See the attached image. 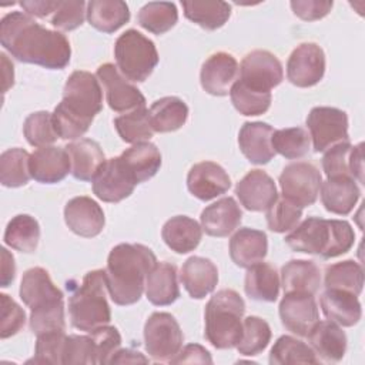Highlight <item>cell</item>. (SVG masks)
I'll use <instances>...</instances> for the list:
<instances>
[{
    "mask_svg": "<svg viewBox=\"0 0 365 365\" xmlns=\"http://www.w3.org/2000/svg\"><path fill=\"white\" fill-rule=\"evenodd\" d=\"M0 43L19 61L61 70L70 63L67 37L38 24L23 11H11L0 21Z\"/></svg>",
    "mask_w": 365,
    "mask_h": 365,
    "instance_id": "6da1fadb",
    "label": "cell"
},
{
    "mask_svg": "<svg viewBox=\"0 0 365 365\" xmlns=\"http://www.w3.org/2000/svg\"><path fill=\"white\" fill-rule=\"evenodd\" d=\"M101 108L103 90L97 76L84 70L73 71L64 84L63 100L53 111L58 138L77 140L83 137Z\"/></svg>",
    "mask_w": 365,
    "mask_h": 365,
    "instance_id": "7a4b0ae2",
    "label": "cell"
},
{
    "mask_svg": "<svg viewBox=\"0 0 365 365\" xmlns=\"http://www.w3.org/2000/svg\"><path fill=\"white\" fill-rule=\"evenodd\" d=\"M157 258L143 244H118L107 258L106 285L110 298L117 305H131L140 301L145 279Z\"/></svg>",
    "mask_w": 365,
    "mask_h": 365,
    "instance_id": "3957f363",
    "label": "cell"
},
{
    "mask_svg": "<svg viewBox=\"0 0 365 365\" xmlns=\"http://www.w3.org/2000/svg\"><path fill=\"white\" fill-rule=\"evenodd\" d=\"M21 301L31 309L30 329L36 334L66 331L63 292L53 284L48 272L34 267L23 274L20 289Z\"/></svg>",
    "mask_w": 365,
    "mask_h": 365,
    "instance_id": "277c9868",
    "label": "cell"
},
{
    "mask_svg": "<svg viewBox=\"0 0 365 365\" xmlns=\"http://www.w3.org/2000/svg\"><path fill=\"white\" fill-rule=\"evenodd\" d=\"M355 234L348 221L308 217L285 235L288 247L297 252L319 255L324 259L348 252Z\"/></svg>",
    "mask_w": 365,
    "mask_h": 365,
    "instance_id": "5b68a950",
    "label": "cell"
},
{
    "mask_svg": "<svg viewBox=\"0 0 365 365\" xmlns=\"http://www.w3.org/2000/svg\"><path fill=\"white\" fill-rule=\"evenodd\" d=\"M245 302L234 289L217 291L205 305L204 319L207 341L217 349L235 348L242 338Z\"/></svg>",
    "mask_w": 365,
    "mask_h": 365,
    "instance_id": "8992f818",
    "label": "cell"
},
{
    "mask_svg": "<svg viewBox=\"0 0 365 365\" xmlns=\"http://www.w3.org/2000/svg\"><path fill=\"white\" fill-rule=\"evenodd\" d=\"M106 291L104 269H94L84 275L81 285L68 299V314L74 328L90 332L111 321Z\"/></svg>",
    "mask_w": 365,
    "mask_h": 365,
    "instance_id": "52a82bcc",
    "label": "cell"
},
{
    "mask_svg": "<svg viewBox=\"0 0 365 365\" xmlns=\"http://www.w3.org/2000/svg\"><path fill=\"white\" fill-rule=\"evenodd\" d=\"M114 57L120 73L134 83L145 81L158 64L155 44L134 29L124 31L115 40Z\"/></svg>",
    "mask_w": 365,
    "mask_h": 365,
    "instance_id": "ba28073f",
    "label": "cell"
},
{
    "mask_svg": "<svg viewBox=\"0 0 365 365\" xmlns=\"http://www.w3.org/2000/svg\"><path fill=\"white\" fill-rule=\"evenodd\" d=\"M182 331L171 314L154 312L145 321L144 344L155 362H170L182 348Z\"/></svg>",
    "mask_w": 365,
    "mask_h": 365,
    "instance_id": "9c48e42d",
    "label": "cell"
},
{
    "mask_svg": "<svg viewBox=\"0 0 365 365\" xmlns=\"http://www.w3.org/2000/svg\"><path fill=\"white\" fill-rule=\"evenodd\" d=\"M322 175L319 170L308 161H297L284 167L279 175L282 195L304 208L312 205L321 190Z\"/></svg>",
    "mask_w": 365,
    "mask_h": 365,
    "instance_id": "30bf717a",
    "label": "cell"
},
{
    "mask_svg": "<svg viewBox=\"0 0 365 365\" xmlns=\"http://www.w3.org/2000/svg\"><path fill=\"white\" fill-rule=\"evenodd\" d=\"M307 125L317 153L327 151L338 143L349 141L348 115L339 108L314 107L307 117Z\"/></svg>",
    "mask_w": 365,
    "mask_h": 365,
    "instance_id": "8fae6325",
    "label": "cell"
},
{
    "mask_svg": "<svg viewBox=\"0 0 365 365\" xmlns=\"http://www.w3.org/2000/svg\"><path fill=\"white\" fill-rule=\"evenodd\" d=\"M98 81L103 84L107 103L111 110L117 113H128L145 106V97L131 84L111 63H104L96 73Z\"/></svg>",
    "mask_w": 365,
    "mask_h": 365,
    "instance_id": "7c38bea8",
    "label": "cell"
},
{
    "mask_svg": "<svg viewBox=\"0 0 365 365\" xmlns=\"http://www.w3.org/2000/svg\"><path fill=\"white\" fill-rule=\"evenodd\" d=\"M93 192L104 202H120L130 197L137 185L120 157L106 160L93 178Z\"/></svg>",
    "mask_w": 365,
    "mask_h": 365,
    "instance_id": "4fadbf2b",
    "label": "cell"
},
{
    "mask_svg": "<svg viewBox=\"0 0 365 365\" xmlns=\"http://www.w3.org/2000/svg\"><path fill=\"white\" fill-rule=\"evenodd\" d=\"M284 78L281 61L267 50L248 53L240 66V77L244 84L259 91H269Z\"/></svg>",
    "mask_w": 365,
    "mask_h": 365,
    "instance_id": "5bb4252c",
    "label": "cell"
},
{
    "mask_svg": "<svg viewBox=\"0 0 365 365\" xmlns=\"http://www.w3.org/2000/svg\"><path fill=\"white\" fill-rule=\"evenodd\" d=\"M325 73V53L315 43L297 46L287 61V77L297 87L307 88L318 84Z\"/></svg>",
    "mask_w": 365,
    "mask_h": 365,
    "instance_id": "9a60e30c",
    "label": "cell"
},
{
    "mask_svg": "<svg viewBox=\"0 0 365 365\" xmlns=\"http://www.w3.org/2000/svg\"><path fill=\"white\" fill-rule=\"evenodd\" d=\"M279 318L289 332L298 336H307L319 321L314 295L307 292H285L279 302Z\"/></svg>",
    "mask_w": 365,
    "mask_h": 365,
    "instance_id": "2e32d148",
    "label": "cell"
},
{
    "mask_svg": "<svg viewBox=\"0 0 365 365\" xmlns=\"http://www.w3.org/2000/svg\"><path fill=\"white\" fill-rule=\"evenodd\" d=\"M240 66L235 57L225 51H218L210 56L200 73L201 87L211 96H227L232 84L238 80Z\"/></svg>",
    "mask_w": 365,
    "mask_h": 365,
    "instance_id": "e0dca14e",
    "label": "cell"
},
{
    "mask_svg": "<svg viewBox=\"0 0 365 365\" xmlns=\"http://www.w3.org/2000/svg\"><path fill=\"white\" fill-rule=\"evenodd\" d=\"M187 187L195 198L210 201L230 190L231 178L220 164L214 161H201L190 168Z\"/></svg>",
    "mask_w": 365,
    "mask_h": 365,
    "instance_id": "ac0fdd59",
    "label": "cell"
},
{
    "mask_svg": "<svg viewBox=\"0 0 365 365\" xmlns=\"http://www.w3.org/2000/svg\"><path fill=\"white\" fill-rule=\"evenodd\" d=\"M64 221L77 235L84 238L97 237L106 224L103 208L90 197L71 198L64 207Z\"/></svg>",
    "mask_w": 365,
    "mask_h": 365,
    "instance_id": "d6986e66",
    "label": "cell"
},
{
    "mask_svg": "<svg viewBox=\"0 0 365 365\" xmlns=\"http://www.w3.org/2000/svg\"><path fill=\"white\" fill-rule=\"evenodd\" d=\"M235 194L248 211H267L277 200V185L274 180L262 170H251L247 173L235 187Z\"/></svg>",
    "mask_w": 365,
    "mask_h": 365,
    "instance_id": "ffe728a7",
    "label": "cell"
},
{
    "mask_svg": "<svg viewBox=\"0 0 365 365\" xmlns=\"http://www.w3.org/2000/svg\"><path fill=\"white\" fill-rule=\"evenodd\" d=\"M364 144L352 145L349 141L328 148L322 157V168L328 178L351 177L364 184Z\"/></svg>",
    "mask_w": 365,
    "mask_h": 365,
    "instance_id": "44dd1931",
    "label": "cell"
},
{
    "mask_svg": "<svg viewBox=\"0 0 365 365\" xmlns=\"http://www.w3.org/2000/svg\"><path fill=\"white\" fill-rule=\"evenodd\" d=\"M31 178L41 184H56L71 173V161L64 147H40L30 154Z\"/></svg>",
    "mask_w": 365,
    "mask_h": 365,
    "instance_id": "7402d4cb",
    "label": "cell"
},
{
    "mask_svg": "<svg viewBox=\"0 0 365 365\" xmlns=\"http://www.w3.org/2000/svg\"><path fill=\"white\" fill-rule=\"evenodd\" d=\"M272 125L262 121H247L240 130L238 145L241 153L252 164H267L269 163L275 151L272 148Z\"/></svg>",
    "mask_w": 365,
    "mask_h": 365,
    "instance_id": "603a6c76",
    "label": "cell"
},
{
    "mask_svg": "<svg viewBox=\"0 0 365 365\" xmlns=\"http://www.w3.org/2000/svg\"><path fill=\"white\" fill-rule=\"evenodd\" d=\"M242 220V211L232 197H224L201 212V228L211 237H228Z\"/></svg>",
    "mask_w": 365,
    "mask_h": 365,
    "instance_id": "cb8c5ba5",
    "label": "cell"
},
{
    "mask_svg": "<svg viewBox=\"0 0 365 365\" xmlns=\"http://www.w3.org/2000/svg\"><path fill=\"white\" fill-rule=\"evenodd\" d=\"M180 279L191 298L202 299L215 289L218 269L208 258L190 257L181 267Z\"/></svg>",
    "mask_w": 365,
    "mask_h": 365,
    "instance_id": "d4e9b609",
    "label": "cell"
},
{
    "mask_svg": "<svg viewBox=\"0 0 365 365\" xmlns=\"http://www.w3.org/2000/svg\"><path fill=\"white\" fill-rule=\"evenodd\" d=\"M308 342L314 352L325 362H339L346 351V335L332 321H318L308 332Z\"/></svg>",
    "mask_w": 365,
    "mask_h": 365,
    "instance_id": "484cf974",
    "label": "cell"
},
{
    "mask_svg": "<svg viewBox=\"0 0 365 365\" xmlns=\"http://www.w3.org/2000/svg\"><path fill=\"white\" fill-rule=\"evenodd\" d=\"M268 251V238L264 231L240 228L230 240V257L241 268L261 262Z\"/></svg>",
    "mask_w": 365,
    "mask_h": 365,
    "instance_id": "4316f807",
    "label": "cell"
},
{
    "mask_svg": "<svg viewBox=\"0 0 365 365\" xmlns=\"http://www.w3.org/2000/svg\"><path fill=\"white\" fill-rule=\"evenodd\" d=\"M145 297L157 307H165L178 299L180 288L174 264L167 261L155 262L145 279Z\"/></svg>",
    "mask_w": 365,
    "mask_h": 365,
    "instance_id": "83f0119b",
    "label": "cell"
},
{
    "mask_svg": "<svg viewBox=\"0 0 365 365\" xmlns=\"http://www.w3.org/2000/svg\"><path fill=\"white\" fill-rule=\"evenodd\" d=\"M319 192L325 210L336 215L349 214L361 197V190L351 177H331L321 184Z\"/></svg>",
    "mask_w": 365,
    "mask_h": 365,
    "instance_id": "f1b7e54d",
    "label": "cell"
},
{
    "mask_svg": "<svg viewBox=\"0 0 365 365\" xmlns=\"http://www.w3.org/2000/svg\"><path fill=\"white\" fill-rule=\"evenodd\" d=\"M319 304L324 315L339 327H354L362 317L358 297L346 291L325 288Z\"/></svg>",
    "mask_w": 365,
    "mask_h": 365,
    "instance_id": "f546056e",
    "label": "cell"
},
{
    "mask_svg": "<svg viewBox=\"0 0 365 365\" xmlns=\"http://www.w3.org/2000/svg\"><path fill=\"white\" fill-rule=\"evenodd\" d=\"M70 155L71 174L80 181H93L101 164L106 161L100 144L90 138L73 141L64 147Z\"/></svg>",
    "mask_w": 365,
    "mask_h": 365,
    "instance_id": "4dcf8cb0",
    "label": "cell"
},
{
    "mask_svg": "<svg viewBox=\"0 0 365 365\" xmlns=\"http://www.w3.org/2000/svg\"><path fill=\"white\" fill-rule=\"evenodd\" d=\"M120 158L137 184L153 178L161 167V153L150 141L133 144Z\"/></svg>",
    "mask_w": 365,
    "mask_h": 365,
    "instance_id": "1f68e13d",
    "label": "cell"
},
{
    "mask_svg": "<svg viewBox=\"0 0 365 365\" xmlns=\"http://www.w3.org/2000/svg\"><path fill=\"white\" fill-rule=\"evenodd\" d=\"M161 237L168 248L177 254H187L198 247L202 228L195 220L187 215H175L163 225Z\"/></svg>",
    "mask_w": 365,
    "mask_h": 365,
    "instance_id": "d6a6232c",
    "label": "cell"
},
{
    "mask_svg": "<svg viewBox=\"0 0 365 365\" xmlns=\"http://www.w3.org/2000/svg\"><path fill=\"white\" fill-rule=\"evenodd\" d=\"M281 285L285 292L315 294L321 285V271L314 261L291 259L281 268Z\"/></svg>",
    "mask_w": 365,
    "mask_h": 365,
    "instance_id": "836d02e7",
    "label": "cell"
},
{
    "mask_svg": "<svg viewBox=\"0 0 365 365\" xmlns=\"http://www.w3.org/2000/svg\"><path fill=\"white\" fill-rule=\"evenodd\" d=\"M87 20L98 31L114 33L130 20V10L121 0H91L87 3Z\"/></svg>",
    "mask_w": 365,
    "mask_h": 365,
    "instance_id": "e575fe53",
    "label": "cell"
},
{
    "mask_svg": "<svg viewBox=\"0 0 365 365\" xmlns=\"http://www.w3.org/2000/svg\"><path fill=\"white\" fill-rule=\"evenodd\" d=\"M279 285V277L272 265L261 261L247 268L244 289L251 299L274 302L278 298Z\"/></svg>",
    "mask_w": 365,
    "mask_h": 365,
    "instance_id": "d590c367",
    "label": "cell"
},
{
    "mask_svg": "<svg viewBox=\"0 0 365 365\" xmlns=\"http://www.w3.org/2000/svg\"><path fill=\"white\" fill-rule=\"evenodd\" d=\"M150 123L157 133H171L181 128L188 118L187 104L175 97L167 96L155 100L148 110Z\"/></svg>",
    "mask_w": 365,
    "mask_h": 365,
    "instance_id": "8d00e7d4",
    "label": "cell"
},
{
    "mask_svg": "<svg viewBox=\"0 0 365 365\" xmlns=\"http://www.w3.org/2000/svg\"><path fill=\"white\" fill-rule=\"evenodd\" d=\"M181 6L184 16L205 30L222 27L231 16V6L221 0H185Z\"/></svg>",
    "mask_w": 365,
    "mask_h": 365,
    "instance_id": "74e56055",
    "label": "cell"
},
{
    "mask_svg": "<svg viewBox=\"0 0 365 365\" xmlns=\"http://www.w3.org/2000/svg\"><path fill=\"white\" fill-rule=\"evenodd\" d=\"M40 240V225L37 220L29 214L13 217L4 231V242L10 248L31 254L37 250Z\"/></svg>",
    "mask_w": 365,
    "mask_h": 365,
    "instance_id": "f35d334b",
    "label": "cell"
},
{
    "mask_svg": "<svg viewBox=\"0 0 365 365\" xmlns=\"http://www.w3.org/2000/svg\"><path fill=\"white\" fill-rule=\"evenodd\" d=\"M325 288L341 289L359 295L364 288V269L362 265L354 259H345L325 269Z\"/></svg>",
    "mask_w": 365,
    "mask_h": 365,
    "instance_id": "ab89813d",
    "label": "cell"
},
{
    "mask_svg": "<svg viewBox=\"0 0 365 365\" xmlns=\"http://www.w3.org/2000/svg\"><path fill=\"white\" fill-rule=\"evenodd\" d=\"M31 178L30 154L23 148H9L0 155V182L9 188L26 185Z\"/></svg>",
    "mask_w": 365,
    "mask_h": 365,
    "instance_id": "60d3db41",
    "label": "cell"
},
{
    "mask_svg": "<svg viewBox=\"0 0 365 365\" xmlns=\"http://www.w3.org/2000/svg\"><path fill=\"white\" fill-rule=\"evenodd\" d=\"M319 359L314 349L291 335L279 336L269 352L271 365H288V364H318Z\"/></svg>",
    "mask_w": 365,
    "mask_h": 365,
    "instance_id": "b9f144b4",
    "label": "cell"
},
{
    "mask_svg": "<svg viewBox=\"0 0 365 365\" xmlns=\"http://www.w3.org/2000/svg\"><path fill=\"white\" fill-rule=\"evenodd\" d=\"M178 20V11L171 1H150L138 11V24L153 34H164Z\"/></svg>",
    "mask_w": 365,
    "mask_h": 365,
    "instance_id": "7bdbcfd3",
    "label": "cell"
},
{
    "mask_svg": "<svg viewBox=\"0 0 365 365\" xmlns=\"http://www.w3.org/2000/svg\"><path fill=\"white\" fill-rule=\"evenodd\" d=\"M114 125L121 140L128 144L148 141L154 134L145 106L115 117Z\"/></svg>",
    "mask_w": 365,
    "mask_h": 365,
    "instance_id": "ee69618b",
    "label": "cell"
},
{
    "mask_svg": "<svg viewBox=\"0 0 365 365\" xmlns=\"http://www.w3.org/2000/svg\"><path fill=\"white\" fill-rule=\"evenodd\" d=\"M231 103L242 115H261L268 111L272 96L269 91H259L237 80L230 90Z\"/></svg>",
    "mask_w": 365,
    "mask_h": 365,
    "instance_id": "f6af8a7d",
    "label": "cell"
},
{
    "mask_svg": "<svg viewBox=\"0 0 365 365\" xmlns=\"http://www.w3.org/2000/svg\"><path fill=\"white\" fill-rule=\"evenodd\" d=\"M272 148L288 160H297L309 153L311 137L302 127L275 130L272 134Z\"/></svg>",
    "mask_w": 365,
    "mask_h": 365,
    "instance_id": "bcb514c9",
    "label": "cell"
},
{
    "mask_svg": "<svg viewBox=\"0 0 365 365\" xmlns=\"http://www.w3.org/2000/svg\"><path fill=\"white\" fill-rule=\"evenodd\" d=\"M271 341V328L259 317L250 315L242 321V338L235 346L241 355L254 356L261 354Z\"/></svg>",
    "mask_w": 365,
    "mask_h": 365,
    "instance_id": "7dc6e473",
    "label": "cell"
},
{
    "mask_svg": "<svg viewBox=\"0 0 365 365\" xmlns=\"http://www.w3.org/2000/svg\"><path fill=\"white\" fill-rule=\"evenodd\" d=\"M23 134L27 143L33 147L51 145L57 138V131L53 123V114L48 111L31 113L23 124Z\"/></svg>",
    "mask_w": 365,
    "mask_h": 365,
    "instance_id": "c3c4849f",
    "label": "cell"
},
{
    "mask_svg": "<svg viewBox=\"0 0 365 365\" xmlns=\"http://www.w3.org/2000/svg\"><path fill=\"white\" fill-rule=\"evenodd\" d=\"M301 217L302 208L284 195L277 197V200L267 210V224L274 232H288L294 230Z\"/></svg>",
    "mask_w": 365,
    "mask_h": 365,
    "instance_id": "681fc988",
    "label": "cell"
},
{
    "mask_svg": "<svg viewBox=\"0 0 365 365\" xmlns=\"http://www.w3.org/2000/svg\"><path fill=\"white\" fill-rule=\"evenodd\" d=\"M64 331H50L37 335L34 356L29 362L34 364H64V345H66Z\"/></svg>",
    "mask_w": 365,
    "mask_h": 365,
    "instance_id": "f907efd6",
    "label": "cell"
},
{
    "mask_svg": "<svg viewBox=\"0 0 365 365\" xmlns=\"http://www.w3.org/2000/svg\"><path fill=\"white\" fill-rule=\"evenodd\" d=\"M63 361L64 364H97V351L91 335H67Z\"/></svg>",
    "mask_w": 365,
    "mask_h": 365,
    "instance_id": "816d5d0a",
    "label": "cell"
},
{
    "mask_svg": "<svg viewBox=\"0 0 365 365\" xmlns=\"http://www.w3.org/2000/svg\"><path fill=\"white\" fill-rule=\"evenodd\" d=\"M87 16V3L83 0L74 1H60L58 9L56 10L51 24L60 31H71L80 27Z\"/></svg>",
    "mask_w": 365,
    "mask_h": 365,
    "instance_id": "f5cc1de1",
    "label": "cell"
},
{
    "mask_svg": "<svg viewBox=\"0 0 365 365\" xmlns=\"http://www.w3.org/2000/svg\"><path fill=\"white\" fill-rule=\"evenodd\" d=\"M97 351V364H110L121 346V335L115 327L103 325L88 332Z\"/></svg>",
    "mask_w": 365,
    "mask_h": 365,
    "instance_id": "db71d44e",
    "label": "cell"
},
{
    "mask_svg": "<svg viewBox=\"0 0 365 365\" xmlns=\"http://www.w3.org/2000/svg\"><path fill=\"white\" fill-rule=\"evenodd\" d=\"M1 301V327L0 336L1 339L16 335L26 322V314L23 308L7 294H0Z\"/></svg>",
    "mask_w": 365,
    "mask_h": 365,
    "instance_id": "11a10c76",
    "label": "cell"
},
{
    "mask_svg": "<svg viewBox=\"0 0 365 365\" xmlns=\"http://www.w3.org/2000/svg\"><path fill=\"white\" fill-rule=\"evenodd\" d=\"M289 6L301 20L315 21L324 19L331 11L334 3L329 0H292Z\"/></svg>",
    "mask_w": 365,
    "mask_h": 365,
    "instance_id": "9f6ffc18",
    "label": "cell"
},
{
    "mask_svg": "<svg viewBox=\"0 0 365 365\" xmlns=\"http://www.w3.org/2000/svg\"><path fill=\"white\" fill-rule=\"evenodd\" d=\"M171 364H212V358L210 352L198 345V344H188L170 361Z\"/></svg>",
    "mask_w": 365,
    "mask_h": 365,
    "instance_id": "6f0895ef",
    "label": "cell"
},
{
    "mask_svg": "<svg viewBox=\"0 0 365 365\" xmlns=\"http://www.w3.org/2000/svg\"><path fill=\"white\" fill-rule=\"evenodd\" d=\"M20 6L24 9L26 14L36 17H47L48 14H54L60 6V1L53 0H24L20 1Z\"/></svg>",
    "mask_w": 365,
    "mask_h": 365,
    "instance_id": "680465c9",
    "label": "cell"
},
{
    "mask_svg": "<svg viewBox=\"0 0 365 365\" xmlns=\"http://www.w3.org/2000/svg\"><path fill=\"white\" fill-rule=\"evenodd\" d=\"M1 275H0V285L3 288L9 287L14 277H16V264L14 257L7 251V248L1 247Z\"/></svg>",
    "mask_w": 365,
    "mask_h": 365,
    "instance_id": "91938a15",
    "label": "cell"
},
{
    "mask_svg": "<svg viewBox=\"0 0 365 365\" xmlns=\"http://www.w3.org/2000/svg\"><path fill=\"white\" fill-rule=\"evenodd\" d=\"M147 364L148 358H145L141 352L133 349H118L111 358L110 364Z\"/></svg>",
    "mask_w": 365,
    "mask_h": 365,
    "instance_id": "94428289",
    "label": "cell"
},
{
    "mask_svg": "<svg viewBox=\"0 0 365 365\" xmlns=\"http://www.w3.org/2000/svg\"><path fill=\"white\" fill-rule=\"evenodd\" d=\"M1 57V64H3V73H4V86H3V93H6L10 87L14 84V67L13 63L9 61L7 56L4 53L0 54Z\"/></svg>",
    "mask_w": 365,
    "mask_h": 365,
    "instance_id": "6125c7cd",
    "label": "cell"
}]
</instances>
